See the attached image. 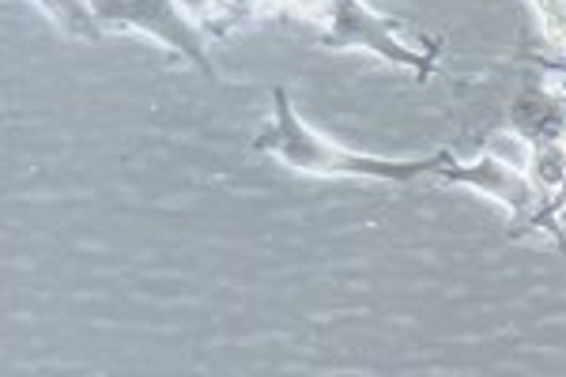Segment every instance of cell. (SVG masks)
Instances as JSON below:
<instances>
[{"label":"cell","instance_id":"6da1fadb","mask_svg":"<svg viewBox=\"0 0 566 377\" xmlns=\"http://www.w3.org/2000/svg\"><path fill=\"white\" fill-rule=\"evenodd\" d=\"M250 151H269L280 163L306 174H325V178H370V181H392V186H412V181L438 178L458 155L434 151L423 159H374L363 151H344L317 136L291 106L287 87H272V122L261 136H253Z\"/></svg>","mask_w":566,"mask_h":377},{"label":"cell","instance_id":"7a4b0ae2","mask_svg":"<svg viewBox=\"0 0 566 377\" xmlns=\"http://www.w3.org/2000/svg\"><path fill=\"white\" fill-rule=\"evenodd\" d=\"M325 20H328V31L317 39V45H325V50H370V53H378L381 61L412 69L416 80H431L438 72L442 42L412 50V45L400 39L405 23L370 12L363 0H325Z\"/></svg>","mask_w":566,"mask_h":377},{"label":"cell","instance_id":"3957f363","mask_svg":"<svg viewBox=\"0 0 566 377\" xmlns=\"http://www.w3.org/2000/svg\"><path fill=\"white\" fill-rule=\"evenodd\" d=\"M91 12L103 27H136V31L151 34L155 42L197 64L208 80H216L205 39H200L205 27L189 20V8L181 0H91Z\"/></svg>","mask_w":566,"mask_h":377},{"label":"cell","instance_id":"277c9868","mask_svg":"<svg viewBox=\"0 0 566 377\" xmlns=\"http://www.w3.org/2000/svg\"><path fill=\"white\" fill-rule=\"evenodd\" d=\"M434 181H442V186H472V189L488 192V197H495L499 205H506L510 216L517 219V223L510 227V238L528 234L533 219L544 211V197H541V189H536L533 174L506 167V163H499L495 155H480L476 163L453 159Z\"/></svg>","mask_w":566,"mask_h":377},{"label":"cell","instance_id":"5b68a950","mask_svg":"<svg viewBox=\"0 0 566 377\" xmlns=\"http://www.w3.org/2000/svg\"><path fill=\"white\" fill-rule=\"evenodd\" d=\"M506 122L528 144V155L566 147V91L525 84L506 109Z\"/></svg>","mask_w":566,"mask_h":377},{"label":"cell","instance_id":"8992f818","mask_svg":"<svg viewBox=\"0 0 566 377\" xmlns=\"http://www.w3.org/2000/svg\"><path fill=\"white\" fill-rule=\"evenodd\" d=\"M39 8L50 20H57L61 23V31L72 34V39H91L95 42L98 34V23L95 20V12H91V0H39Z\"/></svg>","mask_w":566,"mask_h":377},{"label":"cell","instance_id":"52a82bcc","mask_svg":"<svg viewBox=\"0 0 566 377\" xmlns=\"http://www.w3.org/2000/svg\"><path fill=\"white\" fill-rule=\"evenodd\" d=\"M563 219H566V178H563V186L555 189V197L547 200L541 216L533 219V227L528 231H547L552 234V242H559L566 245V234H563Z\"/></svg>","mask_w":566,"mask_h":377},{"label":"cell","instance_id":"ba28073f","mask_svg":"<svg viewBox=\"0 0 566 377\" xmlns=\"http://www.w3.org/2000/svg\"><path fill=\"white\" fill-rule=\"evenodd\" d=\"M276 4V0H223V15H219V34H227L231 27L245 23L250 15H258L261 8Z\"/></svg>","mask_w":566,"mask_h":377},{"label":"cell","instance_id":"9c48e42d","mask_svg":"<svg viewBox=\"0 0 566 377\" xmlns=\"http://www.w3.org/2000/svg\"><path fill=\"white\" fill-rule=\"evenodd\" d=\"M189 12H197V23L208 34H219V15H223V0H181Z\"/></svg>","mask_w":566,"mask_h":377}]
</instances>
